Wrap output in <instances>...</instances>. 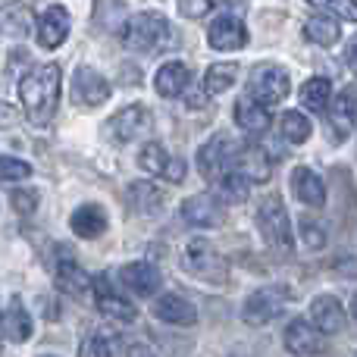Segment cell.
I'll return each instance as SVG.
<instances>
[{"instance_id":"1","label":"cell","mask_w":357,"mask_h":357,"mask_svg":"<svg viewBox=\"0 0 357 357\" xmlns=\"http://www.w3.org/2000/svg\"><path fill=\"white\" fill-rule=\"evenodd\" d=\"M19 98L31 126H47L60 104V66L44 63V66L29 69L19 82Z\"/></svg>"},{"instance_id":"2","label":"cell","mask_w":357,"mask_h":357,"mask_svg":"<svg viewBox=\"0 0 357 357\" xmlns=\"http://www.w3.org/2000/svg\"><path fill=\"white\" fill-rule=\"evenodd\" d=\"M169 22L160 13H138V16H126L123 22V44L135 54H154L157 47L169 44Z\"/></svg>"},{"instance_id":"3","label":"cell","mask_w":357,"mask_h":357,"mask_svg":"<svg viewBox=\"0 0 357 357\" xmlns=\"http://www.w3.org/2000/svg\"><path fill=\"white\" fill-rule=\"evenodd\" d=\"M178 266H182L188 276L201 279V282H210V285H226L229 282V264L204 238H195L182 248Z\"/></svg>"},{"instance_id":"4","label":"cell","mask_w":357,"mask_h":357,"mask_svg":"<svg viewBox=\"0 0 357 357\" xmlns=\"http://www.w3.org/2000/svg\"><path fill=\"white\" fill-rule=\"evenodd\" d=\"M257 226L260 235L266 238V245L276 248L279 254H291L295 238H291V222H289V210H285L282 197L279 195H266L257 207Z\"/></svg>"},{"instance_id":"5","label":"cell","mask_w":357,"mask_h":357,"mask_svg":"<svg viewBox=\"0 0 357 357\" xmlns=\"http://www.w3.org/2000/svg\"><path fill=\"white\" fill-rule=\"evenodd\" d=\"M291 91V82L289 73L276 63H260V66L251 69V79H248V98H254L257 104L273 107V104H282Z\"/></svg>"},{"instance_id":"6","label":"cell","mask_w":357,"mask_h":357,"mask_svg":"<svg viewBox=\"0 0 357 357\" xmlns=\"http://www.w3.org/2000/svg\"><path fill=\"white\" fill-rule=\"evenodd\" d=\"M289 298H291V291L285 285H264V289H257L245 301L241 317H245L248 326H266V323H273L285 310Z\"/></svg>"},{"instance_id":"7","label":"cell","mask_w":357,"mask_h":357,"mask_svg":"<svg viewBox=\"0 0 357 357\" xmlns=\"http://www.w3.org/2000/svg\"><path fill=\"white\" fill-rule=\"evenodd\" d=\"M235 157H238V144L229 135H213L201 151H197V169L207 182H216L222 173L235 169Z\"/></svg>"},{"instance_id":"8","label":"cell","mask_w":357,"mask_h":357,"mask_svg":"<svg viewBox=\"0 0 357 357\" xmlns=\"http://www.w3.org/2000/svg\"><path fill=\"white\" fill-rule=\"evenodd\" d=\"M182 220L188 226H197V229H213V226H222L226 222V207L216 195L210 191H201V195H191L188 201L182 204Z\"/></svg>"},{"instance_id":"9","label":"cell","mask_w":357,"mask_h":357,"mask_svg":"<svg viewBox=\"0 0 357 357\" xmlns=\"http://www.w3.org/2000/svg\"><path fill=\"white\" fill-rule=\"evenodd\" d=\"M54 276H56V289L66 291L73 298H85V291L91 289V279L85 276V270L75 260V251L66 245L56 248V264H54Z\"/></svg>"},{"instance_id":"10","label":"cell","mask_w":357,"mask_h":357,"mask_svg":"<svg viewBox=\"0 0 357 357\" xmlns=\"http://www.w3.org/2000/svg\"><path fill=\"white\" fill-rule=\"evenodd\" d=\"M91 291H94V301H98V310L107 314L110 320H119V323H135L138 310L132 301H126L123 295H116V289L110 285V276L100 273V276L91 279Z\"/></svg>"},{"instance_id":"11","label":"cell","mask_w":357,"mask_h":357,"mask_svg":"<svg viewBox=\"0 0 357 357\" xmlns=\"http://www.w3.org/2000/svg\"><path fill=\"white\" fill-rule=\"evenodd\" d=\"M110 98V82L94 66H79L73 75V100L79 107H100Z\"/></svg>"},{"instance_id":"12","label":"cell","mask_w":357,"mask_h":357,"mask_svg":"<svg viewBox=\"0 0 357 357\" xmlns=\"http://www.w3.org/2000/svg\"><path fill=\"white\" fill-rule=\"evenodd\" d=\"M207 44L213 50H241L248 44V29L241 22L238 13H226V16L213 19L210 22V31H207Z\"/></svg>"},{"instance_id":"13","label":"cell","mask_w":357,"mask_h":357,"mask_svg":"<svg viewBox=\"0 0 357 357\" xmlns=\"http://www.w3.org/2000/svg\"><path fill=\"white\" fill-rule=\"evenodd\" d=\"M107 132H110L116 142H135V138L148 135V132H151V113H148V107H144V104L123 107V110H119L116 116L110 119Z\"/></svg>"},{"instance_id":"14","label":"cell","mask_w":357,"mask_h":357,"mask_svg":"<svg viewBox=\"0 0 357 357\" xmlns=\"http://www.w3.org/2000/svg\"><path fill=\"white\" fill-rule=\"evenodd\" d=\"M119 282H123L132 295L151 298V295H157V291H160L163 273L157 270L154 264H148V260H135V264H126L123 270H119Z\"/></svg>"},{"instance_id":"15","label":"cell","mask_w":357,"mask_h":357,"mask_svg":"<svg viewBox=\"0 0 357 357\" xmlns=\"http://www.w3.org/2000/svg\"><path fill=\"white\" fill-rule=\"evenodd\" d=\"M69 29H73V19H69V10L60 3L47 6V10L38 16V44L44 50H56L63 41H66Z\"/></svg>"},{"instance_id":"16","label":"cell","mask_w":357,"mask_h":357,"mask_svg":"<svg viewBox=\"0 0 357 357\" xmlns=\"http://www.w3.org/2000/svg\"><path fill=\"white\" fill-rule=\"evenodd\" d=\"M310 323L323 335H335L345 329V307L335 295H320L310 301Z\"/></svg>"},{"instance_id":"17","label":"cell","mask_w":357,"mask_h":357,"mask_svg":"<svg viewBox=\"0 0 357 357\" xmlns=\"http://www.w3.org/2000/svg\"><path fill=\"white\" fill-rule=\"evenodd\" d=\"M285 348L298 357L320 354L323 351V333L310 320H291L285 326Z\"/></svg>"},{"instance_id":"18","label":"cell","mask_w":357,"mask_h":357,"mask_svg":"<svg viewBox=\"0 0 357 357\" xmlns=\"http://www.w3.org/2000/svg\"><path fill=\"white\" fill-rule=\"evenodd\" d=\"M110 220H107L104 207L100 204H82L73 216H69V229H73L79 238H100L107 232Z\"/></svg>"},{"instance_id":"19","label":"cell","mask_w":357,"mask_h":357,"mask_svg":"<svg viewBox=\"0 0 357 357\" xmlns=\"http://www.w3.org/2000/svg\"><path fill=\"white\" fill-rule=\"evenodd\" d=\"M154 317L173 326H195L197 323V310L191 301H185L182 295H160L154 301Z\"/></svg>"},{"instance_id":"20","label":"cell","mask_w":357,"mask_h":357,"mask_svg":"<svg viewBox=\"0 0 357 357\" xmlns=\"http://www.w3.org/2000/svg\"><path fill=\"white\" fill-rule=\"evenodd\" d=\"M291 191L307 207H323L326 204V185H323V178L310 167H295V173H291Z\"/></svg>"},{"instance_id":"21","label":"cell","mask_w":357,"mask_h":357,"mask_svg":"<svg viewBox=\"0 0 357 357\" xmlns=\"http://www.w3.org/2000/svg\"><path fill=\"white\" fill-rule=\"evenodd\" d=\"M82 357H107V354H151L144 345H123L119 335H107V333H94L88 342H82L79 348Z\"/></svg>"},{"instance_id":"22","label":"cell","mask_w":357,"mask_h":357,"mask_svg":"<svg viewBox=\"0 0 357 357\" xmlns=\"http://www.w3.org/2000/svg\"><path fill=\"white\" fill-rule=\"evenodd\" d=\"M232 116H235V123H238L241 129H245V132H254V135L266 132V129H270V123H273L270 110H266L264 104H257L254 98H241V100H235Z\"/></svg>"},{"instance_id":"23","label":"cell","mask_w":357,"mask_h":357,"mask_svg":"<svg viewBox=\"0 0 357 357\" xmlns=\"http://www.w3.org/2000/svg\"><path fill=\"white\" fill-rule=\"evenodd\" d=\"M188 82H191V73H188V66L185 63H163L160 69H157V75H154V88H157V94L160 98H178V94L188 88Z\"/></svg>"},{"instance_id":"24","label":"cell","mask_w":357,"mask_h":357,"mask_svg":"<svg viewBox=\"0 0 357 357\" xmlns=\"http://www.w3.org/2000/svg\"><path fill=\"white\" fill-rule=\"evenodd\" d=\"M3 339L16 342V345L31 339V317H29V310L22 307V298L19 295L10 298V307H6V314H3Z\"/></svg>"},{"instance_id":"25","label":"cell","mask_w":357,"mask_h":357,"mask_svg":"<svg viewBox=\"0 0 357 357\" xmlns=\"http://www.w3.org/2000/svg\"><path fill=\"white\" fill-rule=\"evenodd\" d=\"M35 25V16L25 3H3L0 6V35L6 38H25Z\"/></svg>"},{"instance_id":"26","label":"cell","mask_w":357,"mask_h":357,"mask_svg":"<svg viewBox=\"0 0 357 357\" xmlns=\"http://www.w3.org/2000/svg\"><path fill=\"white\" fill-rule=\"evenodd\" d=\"M329 126H333L339 142H345V138L351 135V129H354V88H345V91L335 98V107H333V113H329Z\"/></svg>"},{"instance_id":"27","label":"cell","mask_w":357,"mask_h":357,"mask_svg":"<svg viewBox=\"0 0 357 357\" xmlns=\"http://www.w3.org/2000/svg\"><path fill=\"white\" fill-rule=\"evenodd\" d=\"M126 201H129V207L138 210V213H154L163 204V191L157 188L154 182H132L129 188H126Z\"/></svg>"},{"instance_id":"28","label":"cell","mask_w":357,"mask_h":357,"mask_svg":"<svg viewBox=\"0 0 357 357\" xmlns=\"http://www.w3.org/2000/svg\"><path fill=\"white\" fill-rule=\"evenodd\" d=\"M329 98H333V82L326 79V75H314V79H307L301 85V107L304 110H326L329 107Z\"/></svg>"},{"instance_id":"29","label":"cell","mask_w":357,"mask_h":357,"mask_svg":"<svg viewBox=\"0 0 357 357\" xmlns=\"http://www.w3.org/2000/svg\"><path fill=\"white\" fill-rule=\"evenodd\" d=\"M235 169H241L251 182H266L270 178V160H266V154L260 148H238Z\"/></svg>"},{"instance_id":"30","label":"cell","mask_w":357,"mask_h":357,"mask_svg":"<svg viewBox=\"0 0 357 357\" xmlns=\"http://www.w3.org/2000/svg\"><path fill=\"white\" fill-rule=\"evenodd\" d=\"M126 22L123 0H94V25L100 31H119Z\"/></svg>"},{"instance_id":"31","label":"cell","mask_w":357,"mask_h":357,"mask_svg":"<svg viewBox=\"0 0 357 357\" xmlns=\"http://www.w3.org/2000/svg\"><path fill=\"white\" fill-rule=\"evenodd\" d=\"M235 75H238V66L235 63H213V66L204 73V91L207 94H222L235 85Z\"/></svg>"},{"instance_id":"32","label":"cell","mask_w":357,"mask_h":357,"mask_svg":"<svg viewBox=\"0 0 357 357\" xmlns=\"http://www.w3.org/2000/svg\"><path fill=\"white\" fill-rule=\"evenodd\" d=\"M279 129H282V138L291 144H304L310 138V119L304 116L301 110H285L282 119H279Z\"/></svg>"},{"instance_id":"33","label":"cell","mask_w":357,"mask_h":357,"mask_svg":"<svg viewBox=\"0 0 357 357\" xmlns=\"http://www.w3.org/2000/svg\"><path fill=\"white\" fill-rule=\"evenodd\" d=\"M304 38L320 44V47H333V44H339L342 29L335 19H310V22L304 25Z\"/></svg>"},{"instance_id":"34","label":"cell","mask_w":357,"mask_h":357,"mask_svg":"<svg viewBox=\"0 0 357 357\" xmlns=\"http://www.w3.org/2000/svg\"><path fill=\"white\" fill-rule=\"evenodd\" d=\"M216 182L222 185V195H226V201H245L248 191H251V178H248L241 169H229V173H222Z\"/></svg>"},{"instance_id":"35","label":"cell","mask_w":357,"mask_h":357,"mask_svg":"<svg viewBox=\"0 0 357 357\" xmlns=\"http://www.w3.org/2000/svg\"><path fill=\"white\" fill-rule=\"evenodd\" d=\"M138 163H142L144 173L163 176V169H167V163H169V154H167V148H163V144L151 142V144H144V148H142V154H138Z\"/></svg>"},{"instance_id":"36","label":"cell","mask_w":357,"mask_h":357,"mask_svg":"<svg viewBox=\"0 0 357 357\" xmlns=\"http://www.w3.org/2000/svg\"><path fill=\"white\" fill-rule=\"evenodd\" d=\"M307 3L317 6V10L333 13V16H339V19H348V22H354L357 19V3L354 0H307Z\"/></svg>"},{"instance_id":"37","label":"cell","mask_w":357,"mask_h":357,"mask_svg":"<svg viewBox=\"0 0 357 357\" xmlns=\"http://www.w3.org/2000/svg\"><path fill=\"white\" fill-rule=\"evenodd\" d=\"M31 167L19 157H0V182H19V178H29Z\"/></svg>"},{"instance_id":"38","label":"cell","mask_w":357,"mask_h":357,"mask_svg":"<svg viewBox=\"0 0 357 357\" xmlns=\"http://www.w3.org/2000/svg\"><path fill=\"white\" fill-rule=\"evenodd\" d=\"M301 238H304V245H307L310 251L326 248V232H323V226H317V222H310V220L301 222Z\"/></svg>"},{"instance_id":"39","label":"cell","mask_w":357,"mask_h":357,"mask_svg":"<svg viewBox=\"0 0 357 357\" xmlns=\"http://www.w3.org/2000/svg\"><path fill=\"white\" fill-rule=\"evenodd\" d=\"M213 10V0H178V13L185 19H201Z\"/></svg>"},{"instance_id":"40","label":"cell","mask_w":357,"mask_h":357,"mask_svg":"<svg viewBox=\"0 0 357 357\" xmlns=\"http://www.w3.org/2000/svg\"><path fill=\"white\" fill-rule=\"evenodd\" d=\"M13 207H16L19 213H31V210L38 207V195L35 191H13Z\"/></svg>"},{"instance_id":"41","label":"cell","mask_w":357,"mask_h":357,"mask_svg":"<svg viewBox=\"0 0 357 357\" xmlns=\"http://www.w3.org/2000/svg\"><path fill=\"white\" fill-rule=\"evenodd\" d=\"M185 160H178V157H169V163H167V169H163V178H169V182H182L185 178Z\"/></svg>"},{"instance_id":"42","label":"cell","mask_w":357,"mask_h":357,"mask_svg":"<svg viewBox=\"0 0 357 357\" xmlns=\"http://www.w3.org/2000/svg\"><path fill=\"white\" fill-rule=\"evenodd\" d=\"M13 123H16V107L0 100V126H13Z\"/></svg>"},{"instance_id":"43","label":"cell","mask_w":357,"mask_h":357,"mask_svg":"<svg viewBox=\"0 0 357 357\" xmlns=\"http://www.w3.org/2000/svg\"><path fill=\"white\" fill-rule=\"evenodd\" d=\"M0 342H3V329H0Z\"/></svg>"}]
</instances>
